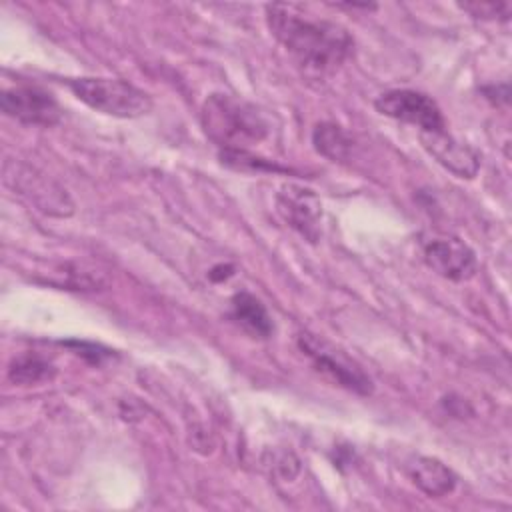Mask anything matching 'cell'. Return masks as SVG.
Returning a JSON list of instances; mask_svg holds the SVG:
<instances>
[{
    "instance_id": "cell-1",
    "label": "cell",
    "mask_w": 512,
    "mask_h": 512,
    "mask_svg": "<svg viewBox=\"0 0 512 512\" xmlns=\"http://www.w3.org/2000/svg\"><path fill=\"white\" fill-rule=\"evenodd\" d=\"M266 22L272 36L292 56L296 66L314 80L332 76L352 54L354 40L338 24L306 18L290 4H268Z\"/></svg>"
},
{
    "instance_id": "cell-2",
    "label": "cell",
    "mask_w": 512,
    "mask_h": 512,
    "mask_svg": "<svg viewBox=\"0 0 512 512\" xmlns=\"http://www.w3.org/2000/svg\"><path fill=\"white\" fill-rule=\"evenodd\" d=\"M200 122L220 150H250L270 134L266 116L254 104L230 94H210L202 104Z\"/></svg>"
},
{
    "instance_id": "cell-3",
    "label": "cell",
    "mask_w": 512,
    "mask_h": 512,
    "mask_svg": "<svg viewBox=\"0 0 512 512\" xmlns=\"http://www.w3.org/2000/svg\"><path fill=\"white\" fill-rule=\"evenodd\" d=\"M72 94L96 112L116 118H138L152 110V98L144 90L120 78H70Z\"/></svg>"
},
{
    "instance_id": "cell-4",
    "label": "cell",
    "mask_w": 512,
    "mask_h": 512,
    "mask_svg": "<svg viewBox=\"0 0 512 512\" xmlns=\"http://www.w3.org/2000/svg\"><path fill=\"white\" fill-rule=\"evenodd\" d=\"M374 108L388 118L418 126L420 132H434L446 128L438 104L424 92L388 90L374 100Z\"/></svg>"
},
{
    "instance_id": "cell-5",
    "label": "cell",
    "mask_w": 512,
    "mask_h": 512,
    "mask_svg": "<svg viewBox=\"0 0 512 512\" xmlns=\"http://www.w3.org/2000/svg\"><path fill=\"white\" fill-rule=\"evenodd\" d=\"M2 112L22 124L54 126L62 118V108L56 98L44 88L22 84L2 92Z\"/></svg>"
},
{
    "instance_id": "cell-6",
    "label": "cell",
    "mask_w": 512,
    "mask_h": 512,
    "mask_svg": "<svg viewBox=\"0 0 512 512\" xmlns=\"http://www.w3.org/2000/svg\"><path fill=\"white\" fill-rule=\"evenodd\" d=\"M276 210L304 240L312 244L318 242L322 202L314 190L300 184H284L276 194Z\"/></svg>"
},
{
    "instance_id": "cell-7",
    "label": "cell",
    "mask_w": 512,
    "mask_h": 512,
    "mask_svg": "<svg viewBox=\"0 0 512 512\" xmlns=\"http://www.w3.org/2000/svg\"><path fill=\"white\" fill-rule=\"evenodd\" d=\"M14 174L4 170V182L18 190L20 194L28 196L32 204L38 206V210L52 214V216H70L72 214V202L60 186H56L52 180H48L44 174L36 172L34 168L14 164Z\"/></svg>"
},
{
    "instance_id": "cell-8",
    "label": "cell",
    "mask_w": 512,
    "mask_h": 512,
    "mask_svg": "<svg viewBox=\"0 0 512 512\" xmlns=\"http://www.w3.org/2000/svg\"><path fill=\"white\" fill-rule=\"evenodd\" d=\"M424 260L436 274L452 282L470 280L478 270L474 250L454 236L428 240L424 244Z\"/></svg>"
},
{
    "instance_id": "cell-9",
    "label": "cell",
    "mask_w": 512,
    "mask_h": 512,
    "mask_svg": "<svg viewBox=\"0 0 512 512\" xmlns=\"http://www.w3.org/2000/svg\"><path fill=\"white\" fill-rule=\"evenodd\" d=\"M298 346L312 360L314 368L318 372H322L334 384H338L346 390H352L356 394H370L372 392V382L360 368L352 366L350 362H346L340 356H334L330 350H326L310 334L298 336Z\"/></svg>"
},
{
    "instance_id": "cell-10",
    "label": "cell",
    "mask_w": 512,
    "mask_h": 512,
    "mask_svg": "<svg viewBox=\"0 0 512 512\" xmlns=\"http://www.w3.org/2000/svg\"><path fill=\"white\" fill-rule=\"evenodd\" d=\"M420 142L438 164L458 178H474L480 170V154L466 142L456 140L446 128L420 132Z\"/></svg>"
},
{
    "instance_id": "cell-11",
    "label": "cell",
    "mask_w": 512,
    "mask_h": 512,
    "mask_svg": "<svg viewBox=\"0 0 512 512\" xmlns=\"http://www.w3.org/2000/svg\"><path fill=\"white\" fill-rule=\"evenodd\" d=\"M406 472L416 488L430 498L448 496L456 488V474L432 456H416L408 462Z\"/></svg>"
},
{
    "instance_id": "cell-12",
    "label": "cell",
    "mask_w": 512,
    "mask_h": 512,
    "mask_svg": "<svg viewBox=\"0 0 512 512\" xmlns=\"http://www.w3.org/2000/svg\"><path fill=\"white\" fill-rule=\"evenodd\" d=\"M232 318L254 338H268L272 334V318L266 306L250 292H238L230 300Z\"/></svg>"
},
{
    "instance_id": "cell-13",
    "label": "cell",
    "mask_w": 512,
    "mask_h": 512,
    "mask_svg": "<svg viewBox=\"0 0 512 512\" xmlns=\"http://www.w3.org/2000/svg\"><path fill=\"white\" fill-rule=\"evenodd\" d=\"M56 368L38 354H20L8 366V380L18 386H32L38 382L52 380Z\"/></svg>"
},
{
    "instance_id": "cell-14",
    "label": "cell",
    "mask_w": 512,
    "mask_h": 512,
    "mask_svg": "<svg viewBox=\"0 0 512 512\" xmlns=\"http://www.w3.org/2000/svg\"><path fill=\"white\" fill-rule=\"evenodd\" d=\"M312 144L318 154H322L324 158H328L332 162L346 160L350 154V146H352L348 134L334 122L316 124L314 132H312Z\"/></svg>"
},
{
    "instance_id": "cell-15",
    "label": "cell",
    "mask_w": 512,
    "mask_h": 512,
    "mask_svg": "<svg viewBox=\"0 0 512 512\" xmlns=\"http://www.w3.org/2000/svg\"><path fill=\"white\" fill-rule=\"evenodd\" d=\"M458 6L480 20H508L512 12L510 2H460Z\"/></svg>"
},
{
    "instance_id": "cell-16",
    "label": "cell",
    "mask_w": 512,
    "mask_h": 512,
    "mask_svg": "<svg viewBox=\"0 0 512 512\" xmlns=\"http://www.w3.org/2000/svg\"><path fill=\"white\" fill-rule=\"evenodd\" d=\"M66 346H72L74 350H78L76 354H82L86 356L90 362L98 364L104 356H108L110 350H102L100 346H94V344H86V342H66Z\"/></svg>"
},
{
    "instance_id": "cell-17",
    "label": "cell",
    "mask_w": 512,
    "mask_h": 512,
    "mask_svg": "<svg viewBox=\"0 0 512 512\" xmlns=\"http://www.w3.org/2000/svg\"><path fill=\"white\" fill-rule=\"evenodd\" d=\"M232 274H234V266H232V264H218V266H214V268L208 272V276H210L212 282L228 280Z\"/></svg>"
}]
</instances>
